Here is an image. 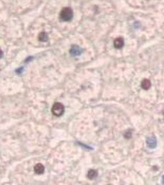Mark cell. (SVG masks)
<instances>
[{
  "mask_svg": "<svg viewBox=\"0 0 164 185\" xmlns=\"http://www.w3.org/2000/svg\"><path fill=\"white\" fill-rule=\"evenodd\" d=\"M74 16V12L70 8H64L60 12V19L64 21H70Z\"/></svg>",
  "mask_w": 164,
  "mask_h": 185,
  "instance_id": "1",
  "label": "cell"
},
{
  "mask_svg": "<svg viewBox=\"0 0 164 185\" xmlns=\"http://www.w3.org/2000/svg\"><path fill=\"white\" fill-rule=\"evenodd\" d=\"M53 114L56 117H60L63 114L64 112V107L63 104L60 102L54 103L52 109Z\"/></svg>",
  "mask_w": 164,
  "mask_h": 185,
  "instance_id": "2",
  "label": "cell"
},
{
  "mask_svg": "<svg viewBox=\"0 0 164 185\" xmlns=\"http://www.w3.org/2000/svg\"><path fill=\"white\" fill-rule=\"evenodd\" d=\"M82 49L77 45H73L70 49V53L72 56H79L81 54Z\"/></svg>",
  "mask_w": 164,
  "mask_h": 185,
  "instance_id": "3",
  "label": "cell"
},
{
  "mask_svg": "<svg viewBox=\"0 0 164 185\" xmlns=\"http://www.w3.org/2000/svg\"><path fill=\"white\" fill-rule=\"evenodd\" d=\"M146 143L147 146L151 149L155 148L157 146V140L154 136L149 137L146 140Z\"/></svg>",
  "mask_w": 164,
  "mask_h": 185,
  "instance_id": "4",
  "label": "cell"
},
{
  "mask_svg": "<svg viewBox=\"0 0 164 185\" xmlns=\"http://www.w3.org/2000/svg\"><path fill=\"white\" fill-rule=\"evenodd\" d=\"M114 47L117 49H121L124 45V40L121 37L117 38L115 40L114 42Z\"/></svg>",
  "mask_w": 164,
  "mask_h": 185,
  "instance_id": "5",
  "label": "cell"
},
{
  "mask_svg": "<svg viewBox=\"0 0 164 185\" xmlns=\"http://www.w3.org/2000/svg\"><path fill=\"white\" fill-rule=\"evenodd\" d=\"M44 171V167L42 163H37L34 167V172L38 175L43 173Z\"/></svg>",
  "mask_w": 164,
  "mask_h": 185,
  "instance_id": "6",
  "label": "cell"
},
{
  "mask_svg": "<svg viewBox=\"0 0 164 185\" xmlns=\"http://www.w3.org/2000/svg\"><path fill=\"white\" fill-rule=\"evenodd\" d=\"M141 85V87L142 89L147 90L150 88V87L151 86V81L148 79H144L142 81Z\"/></svg>",
  "mask_w": 164,
  "mask_h": 185,
  "instance_id": "7",
  "label": "cell"
},
{
  "mask_svg": "<svg viewBox=\"0 0 164 185\" xmlns=\"http://www.w3.org/2000/svg\"><path fill=\"white\" fill-rule=\"evenodd\" d=\"M48 35L46 32H41L38 35V40L40 41V42H46L48 40Z\"/></svg>",
  "mask_w": 164,
  "mask_h": 185,
  "instance_id": "8",
  "label": "cell"
},
{
  "mask_svg": "<svg viewBox=\"0 0 164 185\" xmlns=\"http://www.w3.org/2000/svg\"><path fill=\"white\" fill-rule=\"evenodd\" d=\"M98 176V172L94 169H91L88 172V178L93 179L97 177Z\"/></svg>",
  "mask_w": 164,
  "mask_h": 185,
  "instance_id": "9",
  "label": "cell"
},
{
  "mask_svg": "<svg viewBox=\"0 0 164 185\" xmlns=\"http://www.w3.org/2000/svg\"><path fill=\"white\" fill-rule=\"evenodd\" d=\"M22 68L18 69L17 70H16V72H17L18 74H21V72H22Z\"/></svg>",
  "mask_w": 164,
  "mask_h": 185,
  "instance_id": "10",
  "label": "cell"
},
{
  "mask_svg": "<svg viewBox=\"0 0 164 185\" xmlns=\"http://www.w3.org/2000/svg\"><path fill=\"white\" fill-rule=\"evenodd\" d=\"M3 56V51L0 49V59H1V58H2Z\"/></svg>",
  "mask_w": 164,
  "mask_h": 185,
  "instance_id": "11",
  "label": "cell"
}]
</instances>
